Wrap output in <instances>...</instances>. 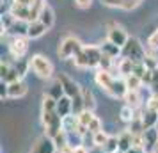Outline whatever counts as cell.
I'll return each instance as SVG.
<instances>
[{"mask_svg": "<svg viewBox=\"0 0 158 153\" xmlns=\"http://www.w3.org/2000/svg\"><path fill=\"white\" fill-rule=\"evenodd\" d=\"M93 4V0H75V6L78 9H89Z\"/></svg>", "mask_w": 158, "mask_h": 153, "instance_id": "42", "label": "cell"}, {"mask_svg": "<svg viewBox=\"0 0 158 153\" xmlns=\"http://www.w3.org/2000/svg\"><path fill=\"white\" fill-rule=\"evenodd\" d=\"M87 130L91 132V134H96V132H101L103 130V128H101V121H100V117L96 116L93 119V121H91V125H89V128H87Z\"/></svg>", "mask_w": 158, "mask_h": 153, "instance_id": "35", "label": "cell"}, {"mask_svg": "<svg viewBox=\"0 0 158 153\" xmlns=\"http://www.w3.org/2000/svg\"><path fill=\"white\" fill-rule=\"evenodd\" d=\"M108 135L107 132H96V134H93V144L94 146H98V148H103V146L107 144V141H108Z\"/></svg>", "mask_w": 158, "mask_h": 153, "instance_id": "32", "label": "cell"}, {"mask_svg": "<svg viewBox=\"0 0 158 153\" xmlns=\"http://www.w3.org/2000/svg\"><path fill=\"white\" fill-rule=\"evenodd\" d=\"M139 4H140V0H124L123 9H124V11H131V9H135Z\"/></svg>", "mask_w": 158, "mask_h": 153, "instance_id": "39", "label": "cell"}, {"mask_svg": "<svg viewBox=\"0 0 158 153\" xmlns=\"http://www.w3.org/2000/svg\"><path fill=\"white\" fill-rule=\"evenodd\" d=\"M148 48L149 50H158V29L153 30V34L148 37Z\"/></svg>", "mask_w": 158, "mask_h": 153, "instance_id": "34", "label": "cell"}, {"mask_svg": "<svg viewBox=\"0 0 158 153\" xmlns=\"http://www.w3.org/2000/svg\"><path fill=\"white\" fill-rule=\"evenodd\" d=\"M46 27H44L43 23L39 22H30L29 23V29H27V37L29 39H37V37H41L43 34H46Z\"/></svg>", "mask_w": 158, "mask_h": 153, "instance_id": "16", "label": "cell"}, {"mask_svg": "<svg viewBox=\"0 0 158 153\" xmlns=\"http://www.w3.org/2000/svg\"><path fill=\"white\" fill-rule=\"evenodd\" d=\"M15 4H20V6H27V7H30L36 0H13Z\"/></svg>", "mask_w": 158, "mask_h": 153, "instance_id": "45", "label": "cell"}, {"mask_svg": "<svg viewBox=\"0 0 158 153\" xmlns=\"http://www.w3.org/2000/svg\"><path fill=\"white\" fill-rule=\"evenodd\" d=\"M41 121L44 125L46 135L55 137L59 132L62 130V117L57 112V100H53L50 95L43 96L41 103Z\"/></svg>", "mask_w": 158, "mask_h": 153, "instance_id": "1", "label": "cell"}, {"mask_svg": "<svg viewBox=\"0 0 158 153\" xmlns=\"http://www.w3.org/2000/svg\"><path fill=\"white\" fill-rule=\"evenodd\" d=\"M73 110V100L69 98V96H62L60 100H57V112L60 117H66L69 116V112Z\"/></svg>", "mask_w": 158, "mask_h": 153, "instance_id": "18", "label": "cell"}, {"mask_svg": "<svg viewBox=\"0 0 158 153\" xmlns=\"http://www.w3.org/2000/svg\"><path fill=\"white\" fill-rule=\"evenodd\" d=\"M78 126H80V121H78V116L77 114H69V116L62 117V130L68 132V134H77L78 132Z\"/></svg>", "mask_w": 158, "mask_h": 153, "instance_id": "17", "label": "cell"}, {"mask_svg": "<svg viewBox=\"0 0 158 153\" xmlns=\"http://www.w3.org/2000/svg\"><path fill=\"white\" fill-rule=\"evenodd\" d=\"M119 153H121V151H119Z\"/></svg>", "mask_w": 158, "mask_h": 153, "instance_id": "49", "label": "cell"}, {"mask_svg": "<svg viewBox=\"0 0 158 153\" xmlns=\"http://www.w3.org/2000/svg\"><path fill=\"white\" fill-rule=\"evenodd\" d=\"M101 52H103V55H107V57H110V59H114V57H117V55H119V53H121V48H119V46H115L114 43H110V41H103V43H101Z\"/></svg>", "mask_w": 158, "mask_h": 153, "instance_id": "22", "label": "cell"}, {"mask_svg": "<svg viewBox=\"0 0 158 153\" xmlns=\"http://www.w3.org/2000/svg\"><path fill=\"white\" fill-rule=\"evenodd\" d=\"M133 68H135V61H131V59H121L119 61V64H117V71L121 73L123 77H128L133 73Z\"/></svg>", "mask_w": 158, "mask_h": 153, "instance_id": "23", "label": "cell"}, {"mask_svg": "<svg viewBox=\"0 0 158 153\" xmlns=\"http://www.w3.org/2000/svg\"><path fill=\"white\" fill-rule=\"evenodd\" d=\"M153 153H158V144H156V148H155V151H153Z\"/></svg>", "mask_w": 158, "mask_h": 153, "instance_id": "48", "label": "cell"}, {"mask_svg": "<svg viewBox=\"0 0 158 153\" xmlns=\"http://www.w3.org/2000/svg\"><path fill=\"white\" fill-rule=\"evenodd\" d=\"M0 98H7V82H2L0 84Z\"/></svg>", "mask_w": 158, "mask_h": 153, "instance_id": "43", "label": "cell"}, {"mask_svg": "<svg viewBox=\"0 0 158 153\" xmlns=\"http://www.w3.org/2000/svg\"><path fill=\"white\" fill-rule=\"evenodd\" d=\"M123 55L126 59H131V61H135V62H140L144 59L148 57V53L144 52L142 45L137 41L135 37H130L128 43L124 45V48H123Z\"/></svg>", "mask_w": 158, "mask_h": 153, "instance_id": "5", "label": "cell"}, {"mask_svg": "<svg viewBox=\"0 0 158 153\" xmlns=\"http://www.w3.org/2000/svg\"><path fill=\"white\" fill-rule=\"evenodd\" d=\"M110 68H112V59L107 57V55H103V59H101L100 68H98V70H105V71H110Z\"/></svg>", "mask_w": 158, "mask_h": 153, "instance_id": "37", "label": "cell"}, {"mask_svg": "<svg viewBox=\"0 0 158 153\" xmlns=\"http://www.w3.org/2000/svg\"><path fill=\"white\" fill-rule=\"evenodd\" d=\"M124 105H130L131 109H137L140 105V96H139V91H128L124 95Z\"/></svg>", "mask_w": 158, "mask_h": 153, "instance_id": "27", "label": "cell"}, {"mask_svg": "<svg viewBox=\"0 0 158 153\" xmlns=\"http://www.w3.org/2000/svg\"><path fill=\"white\" fill-rule=\"evenodd\" d=\"M68 137H69V134H68V132H64V130H60L57 135L53 137V142H55V146H57V151H60L62 148H66V146L69 144Z\"/></svg>", "mask_w": 158, "mask_h": 153, "instance_id": "29", "label": "cell"}, {"mask_svg": "<svg viewBox=\"0 0 158 153\" xmlns=\"http://www.w3.org/2000/svg\"><path fill=\"white\" fill-rule=\"evenodd\" d=\"M27 91H29V87L23 80H16L13 84H7V98H11V100L23 98L27 95Z\"/></svg>", "mask_w": 158, "mask_h": 153, "instance_id": "10", "label": "cell"}, {"mask_svg": "<svg viewBox=\"0 0 158 153\" xmlns=\"http://www.w3.org/2000/svg\"><path fill=\"white\" fill-rule=\"evenodd\" d=\"M119 116H121V119L124 121V123H131V121L137 117V114H135V109H131L130 105H124V107L121 109V112H119Z\"/></svg>", "mask_w": 158, "mask_h": 153, "instance_id": "31", "label": "cell"}, {"mask_svg": "<svg viewBox=\"0 0 158 153\" xmlns=\"http://www.w3.org/2000/svg\"><path fill=\"white\" fill-rule=\"evenodd\" d=\"M82 100H84V110H91L93 112L94 107H96V102H94V95L91 89L87 87L82 89Z\"/></svg>", "mask_w": 158, "mask_h": 153, "instance_id": "25", "label": "cell"}, {"mask_svg": "<svg viewBox=\"0 0 158 153\" xmlns=\"http://www.w3.org/2000/svg\"><path fill=\"white\" fill-rule=\"evenodd\" d=\"M78 116V121L82 126H85V128H89V125H91V121H93L94 117V112H91V110H82L80 114H77Z\"/></svg>", "mask_w": 158, "mask_h": 153, "instance_id": "33", "label": "cell"}, {"mask_svg": "<svg viewBox=\"0 0 158 153\" xmlns=\"http://www.w3.org/2000/svg\"><path fill=\"white\" fill-rule=\"evenodd\" d=\"M103 153H119V137H114V135H110L107 141V144L101 148Z\"/></svg>", "mask_w": 158, "mask_h": 153, "instance_id": "28", "label": "cell"}, {"mask_svg": "<svg viewBox=\"0 0 158 153\" xmlns=\"http://www.w3.org/2000/svg\"><path fill=\"white\" fill-rule=\"evenodd\" d=\"M140 121H142V126L144 130H149V128H155L158 123V112H155L153 109H148L142 110V114H140Z\"/></svg>", "mask_w": 158, "mask_h": 153, "instance_id": "14", "label": "cell"}, {"mask_svg": "<svg viewBox=\"0 0 158 153\" xmlns=\"http://www.w3.org/2000/svg\"><path fill=\"white\" fill-rule=\"evenodd\" d=\"M39 22L43 23L46 29H52V27H53V23H55V13H53V9H52L50 6H46V7L43 9V13L39 16Z\"/></svg>", "mask_w": 158, "mask_h": 153, "instance_id": "20", "label": "cell"}, {"mask_svg": "<svg viewBox=\"0 0 158 153\" xmlns=\"http://www.w3.org/2000/svg\"><path fill=\"white\" fill-rule=\"evenodd\" d=\"M27 29H29V23L27 22H18V20H16V22L9 27L7 32H11L13 37H23V36H27Z\"/></svg>", "mask_w": 158, "mask_h": 153, "instance_id": "21", "label": "cell"}, {"mask_svg": "<svg viewBox=\"0 0 158 153\" xmlns=\"http://www.w3.org/2000/svg\"><path fill=\"white\" fill-rule=\"evenodd\" d=\"M59 80L62 84L64 95L69 96L71 100H75V98H78V96L82 95V87L78 86V82H75L71 77H68L66 73H60V75H59Z\"/></svg>", "mask_w": 158, "mask_h": 153, "instance_id": "7", "label": "cell"}, {"mask_svg": "<svg viewBox=\"0 0 158 153\" xmlns=\"http://www.w3.org/2000/svg\"><path fill=\"white\" fill-rule=\"evenodd\" d=\"M133 148V134L130 130H124L119 135V151L121 153H126L128 150Z\"/></svg>", "mask_w": 158, "mask_h": 153, "instance_id": "19", "label": "cell"}, {"mask_svg": "<svg viewBox=\"0 0 158 153\" xmlns=\"http://www.w3.org/2000/svg\"><path fill=\"white\" fill-rule=\"evenodd\" d=\"M94 80H96V84L100 86L105 93H107L108 89L112 87V84H114L115 77L112 75L110 71H105V70H98L96 71V75H94Z\"/></svg>", "mask_w": 158, "mask_h": 153, "instance_id": "11", "label": "cell"}, {"mask_svg": "<svg viewBox=\"0 0 158 153\" xmlns=\"http://www.w3.org/2000/svg\"><path fill=\"white\" fill-rule=\"evenodd\" d=\"M55 151H57V146L53 142V137H50V135L44 134V135H41V137L34 142L30 153H55Z\"/></svg>", "mask_w": 158, "mask_h": 153, "instance_id": "8", "label": "cell"}, {"mask_svg": "<svg viewBox=\"0 0 158 153\" xmlns=\"http://www.w3.org/2000/svg\"><path fill=\"white\" fill-rule=\"evenodd\" d=\"M151 89H153V93L155 95H158V66L153 70V79H151Z\"/></svg>", "mask_w": 158, "mask_h": 153, "instance_id": "36", "label": "cell"}, {"mask_svg": "<svg viewBox=\"0 0 158 153\" xmlns=\"http://www.w3.org/2000/svg\"><path fill=\"white\" fill-rule=\"evenodd\" d=\"M46 95H50L53 100H60V98L64 96V89H62V84H60V80H59V79L53 82V86L50 87V91H48Z\"/></svg>", "mask_w": 158, "mask_h": 153, "instance_id": "30", "label": "cell"}, {"mask_svg": "<svg viewBox=\"0 0 158 153\" xmlns=\"http://www.w3.org/2000/svg\"><path fill=\"white\" fill-rule=\"evenodd\" d=\"M148 107L153 109L155 112H158V95H153L149 98V102H148Z\"/></svg>", "mask_w": 158, "mask_h": 153, "instance_id": "41", "label": "cell"}, {"mask_svg": "<svg viewBox=\"0 0 158 153\" xmlns=\"http://www.w3.org/2000/svg\"><path fill=\"white\" fill-rule=\"evenodd\" d=\"M107 39L110 43H114L115 46H119V48H124V45L128 43L130 36L126 34V30L123 29L121 25H110V29H108V34H107Z\"/></svg>", "mask_w": 158, "mask_h": 153, "instance_id": "6", "label": "cell"}, {"mask_svg": "<svg viewBox=\"0 0 158 153\" xmlns=\"http://www.w3.org/2000/svg\"><path fill=\"white\" fill-rule=\"evenodd\" d=\"M9 15L13 16L15 20H18V22H27L29 23L30 20V7H27V6H20V4H11V7H9Z\"/></svg>", "mask_w": 158, "mask_h": 153, "instance_id": "12", "label": "cell"}, {"mask_svg": "<svg viewBox=\"0 0 158 153\" xmlns=\"http://www.w3.org/2000/svg\"><path fill=\"white\" fill-rule=\"evenodd\" d=\"M9 70H11V64L6 62V61H2V64H0V79H2V80L6 79V75L9 73Z\"/></svg>", "mask_w": 158, "mask_h": 153, "instance_id": "40", "label": "cell"}, {"mask_svg": "<svg viewBox=\"0 0 158 153\" xmlns=\"http://www.w3.org/2000/svg\"><path fill=\"white\" fill-rule=\"evenodd\" d=\"M142 139H144V151H155V148L158 144V130L156 128L144 130Z\"/></svg>", "mask_w": 158, "mask_h": 153, "instance_id": "13", "label": "cell"}, {"mask_svg": "<svg viewBox=\"0 0 158 153\" xmlns=\"http://www.w3.org/2000/svg\"><path fill=\"white\" fill-rule=\"evenodd\" d=\"M103 59V52L100 46H94V45H84V48L78 55L75 57V66L77 68H100V62Z\"/></svg>", "mask_w": 158, "mask_h": 153, "instance_id": "2", "label": "cell"}, {"mask_svg": "<svg viewBox=\"0 0 158 153\" xmlns=\"http://www.w3.org/2000/svg\"><path fill=\"white\" fill-rule=\"evenodd\" d=\"M30 70L36 73L39 79H52L53 75V64L50 62V59L43 55V53H34L30 57Z\"/></svg>", "mask_w": 158, "mask_h": 153, "instance_id": "4", "label": "cell"}, {"mask_svg": "<svg viewBox=\"0 0 158 153\" xmlns=\"http://www.w3.org/2000/svg\"><path fill=\"white\" fill-rule=\"evenodd\" d=\"M101 4H103V6H108V7H119V9H123L124 0H101Z\"/></svg>", "mask_w": 158, "mask_h": 153, "instance_id": "38", "label": "cell"}, {"mask_svg": "<svg viewBox=\"0 0 158 153\" xmlns=\"http://www.w3.org/2000/svg\"><path fill=\"white\" fill-rule=\"evenodd\" d=\"M73 148H75L73 144H68L66 148H62V150H60L59 153H73Z\"/></svg>", "mask_w": 158, "mask_h": 153, "instance_id": "46", "label": "cell"}, {"mask_svg": "<svg viewBox=\"0 0 158 153\" xmlns=\"http://www.w3.org/2000/svg\"><path fill=\"white\" fill-rule=\"evenodd\" d=\"M44 7H46V2H44V0H36V2L30 6V20H29V23L30 22H37Z\"/></svg>", "mask_w": 158, "mask_h": 153, "instance_id": "24", "label": "cell"}, {"mask_svg": "<svg viewBox=\"0 0 158 153\" xmlns=\"http://www.w3.org/2000/svg\"><path fill=\"white\" fill-rule=\"evenodd\" d=\"M27 50H29V45H27V39H25V37H13V39L9 41V52H11V55H13L16 61L25 57Z\"/></svg>", "mask_w": 158, "mask_h": 153, "instance_id": "9", "label": "cell"}, {"mask_svg": "<svg viewBox=\"0 0 158 153\" xmlns=\"http://www.w3.org/2000/svg\"><path fill=\"white\" fill-rule=\"evenodd\" d=\"M124 82H126V87L128 91H139L140 86H142V79L140 77H137V75H128V77H124Z\"/></svg>", "mask_w": 158, "mask_h": 153, "instance_id": "26", "label": "cell"}, {"mask_svg": "<svg viewBox=\"0 0 158 153\" xmlns=\"http://www.w3.org/2000/svg\"><path fill=\"white\" fill-rule=\"evenodd\" d=\"M126 153H144V148H135V146H133V148L128 150Z\"/></svg>", "mask_w": 158, "mask_h": 153, "instance_id": "47", "label": "cell"}, {"mask_svg": "<svg viewBox=\"0 0 158 153\" xmlns=\"http://www.w3.org/2000/svg\"><path fill=\"white\" fill-rule=\"evenodd\" d=\"M128 93V87H126V82L121 80V79H115L112 87L107 91V95H110L112 98H124V95Z\"/></svg>", "mask_w": 158, "mask_h": 153, "instance_id": "15", "label": "cell"}, {"mask_svg": "<svg viewBox=\"0 0 158 153\" xmlns=\"http://www.w3.org/2000/svg\"><path fill=\"white\" fill-rule=\"evenodd\" d=\"M73 153H89V150H87V146H84V144H77L73 148Z\"/></svg>", "mask_w": 158, "mask_h": 153, "instance_id": "44", "label": "cell"}, {"mask_svg": "<svg viewBox=\"0 0 158 153\" xmlns=\"http://www.w3.org/2000/svg\"><path fill=\"white\" fill-rule=\"evenodd\" d=\"M82 48H84V45H82V41H80L78 37L66 36L64 39H60V43L57 46V55L62 61H68V59L77 57L82 52Z\"/></svg>", "mask_w": 158, "mask_h": 153, "instance_id": "3", "label": "cell"}]
</instances>
